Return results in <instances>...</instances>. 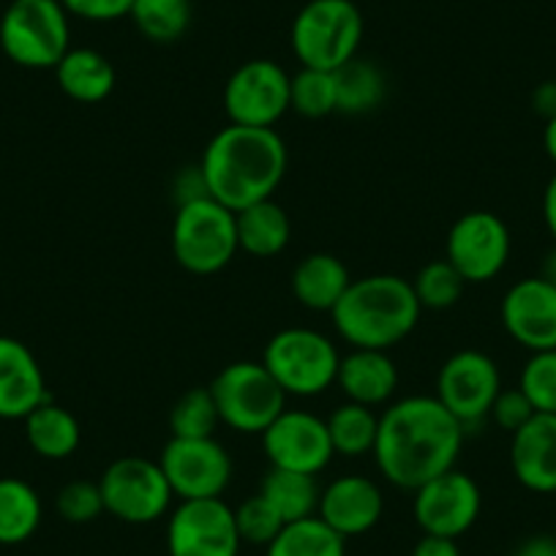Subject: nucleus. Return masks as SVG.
I'll use <instances>...</instances> for the list:
<instances>
[{"label": "nucleus", "instance_id": "nucleus-1", "mask_svg": "<svg viewBox=\"0 0 556 556\" xmlns=\"http://www.w3.org/2000/svg\"><path fill=\"white\" fill-rule=\"evenodd\" d=\"M464 431L437 395H409L379 415L374 462L395 489L417 491L456 467Z\"/></svg>", "mask_w": 556, "mask_h": 556}, {"label": "nucleus", "instance_id": "nucleus-2", "mask_svg": "<svg viewBox=\"0 0 556 556\" xmlns=\"http://www.w3.org/2000/svg\"><path fill=\"white\" fill-rule=\"evenodd\" d=\"M287 146L276 128L235 126L216 134L202 153L207 194L232 213L270 200L287 173Z\"/></svg>", "mask_w": 556, "mask_h": 556}, {"label": "nucleus", "instance_id": "nucleus-3", "mask_svg": "<svg viewBox=\"0 0 556 556\" xmlns=\"http://www.w3.org/2000/svg\"><path fill=\"white\" fill-rule=\"evenodd\" d=\"M412 281L390 273L357 278L330 312L333 328L352 350H384L401 344L420 319Z\"/></svg>", "mask_w": 556, "mask_h": 556}, {"label": "nucleus", "instance_id": "nucleus-4", "mask_svg": "<svg viewBox=\"0 0 556 556\" xmlns=\"http://www.w3.org/2000/svg\"><path fill=\"white\" fill-rule=\"evenodd\" d=\"M363 17L352 0H312L292 23V52L303 68L336 72L357 58Z\"/></svg>", "mask_w": 556, "mask_h": 556}, {"label": "nucleus", "instance_id": "nucleus-5", "mask_svg": "<svg viewBox=\"0 0 556 556\" xmlns=\"http://www.w3.org/2000/svg\"><path fill=\"white\" fill-rule=\"evenodd\" d=\"M339 363L341 355L333 341L312 328L278 330L262 355V366L270 371L278 388L301 399H312L336 384Z\"/></svg>", "mask_w": 556, "mask_h": 556}, {"label": "nucleus", "instance_id": "nucleus-6", "mask_svg": "<svg viewBox=\"0 0 556 556\" xmlns=\"http://www.w3.org/2000/svg\"><path fill=\"white\" fill-rule=\"evenodd\" d=\"M169 240L175 260L197 276L224 270L240 251L235 213L213 197L178 205Z\"/></svg>", "mask_w": 556, "mask_h": 556}, {"label": "nucleus", "instance_id": "nucleus-7", "mask_svg": "<svg viewBox=\"0 0 556 556\" xmlns=\"http://www.w3.org/2000/svg\"><path fill=\"white\" fill-rule=\"evenodd\" d=\"M218 420L238 434H262L287 409V393L262 363L238 361L211 382Z\"/></svg>", "mask_w": 556, "mask_h": 556}, {"label": "nucleus", "instance_id": "nucleus-8", "mask_svg": "<svg viewBox=\"0 0 556 556\" xmlns=\"http://www.w3.org/2000/svg\"><path fill=\"white\" fill-rule=\"evenodd\" d=\"M0 47L17 66L55 68L68 52V12L61 0H14L0 20Z\"/></svg>", "mask_w": 556, "mask_h": 556}, {"label": "nucleus", "instance_id": "nucleus-9", "mask_svg": "<svg viewBox=\"0 0 556 556\" xmlns=\"http://www.w3.org/2000/svg\"><path fill=\"white\" fill-rule=\"evenodd\" d=\"M104 513L123 523H153L169 510L173 489L159 462L126 456L112 462L99 478Z\"/></svg>", "mask_w": 556, "mask_h": 556}, {"label": "nucleus", "instance_id": "nucleus-10", "mask_svg": "<svg viewBox=\"0 0 556 556\" xmlns=\"http://www.w3.org/2000/svg\"><path fill=\"white\" fill-rule=\"evenodd\" d=\"M290 79L278 63L249 61L224 88V112L235 126L273 128L290 110Z\"/></svg>", "mask_w": 556, "mask_h": 556}, {"label": "nucleus", "instance_id": "nucleus-11", "mask_svg": "<svg viewBox=\"0 0 556 556\" xmlns=\"http://www.w3.org/2000/svg\"><path fill=\"white\" fill-rule=\"evenodd\" d=\"M159 467L180 502L216 500L232 480V458L213 437H202V440L173 437L164 445Z\"/></svg>", "mask_w": 556, "mask_h": 556}, {"label": "nucleus", "instance_id": "nucleus-12", "mask_svg": "<svg viewBox=\"0 0 556 556\" xmlns=\"http://www.w3.org/2000/svg\"><path fill=\"white\" fill-rule=\"evenodd\" d=\"M500 390V368L485 352L478 350H462L447 357L437 377V401L464 429L483 424Z\"/></svg>", "mask_w": 556, "mask_h": 556}, {"label": "nucleus", "instance_id": "nucleus-13", "mask_svg": "<svg viewBox=\"0 0 556 556\" xmlns=\"http://www.w3.org/2000/svg\"><path fill=\"white\" fill-rule=\"evenodd\" d=\"M445 260L467 285H485L510 260V229L496 213H464L447 232Z\"/></svg>", "mask_w": 556, "mask_h": 556}, {"label": "nucleus", "instance_id": "nucleus-14", "mask_svg": "<svg viewBox=\"0 0 556 556\" xmlns=\"http://www.w3.org/2000/svg\"><path fill=\"white\" fill-rule=\"evenodd\" d=\"M235 510L216 500H186L169 516V556H238L240 554Z\"/></svg>", "mask_w": 556, "mask_h": 556}, {"label": "nucleus", "instance_id": "nucleus-15", "mask_svg": "<svg viewBox=\"0 0 556 556\" xmlns=\"http://www.w3.org/2000/svg\"><path fill=\"white\" fill-rule=\"evenodd\" d=\"M262 451L276 469L317 478L336 456L328 424L306 409H285L262 431Z\"/></svg>", "mask_w": 556, "mask_h": 556}, {"label": "nucleus", "instance_id": "nucleus-16", "mask_svg": "<svg viewBox=\"0 0 556 556\" xmlns=\"http://www.w3.org/2000/svg\"><path fill=\"white\" fill-rule=\"evenodd\" d=\"M480 502L483 496H480L478 483L467 472H458L453 467L415 491L412 510L424 534L456 540L475 527L480 516Z\"/></svg>", "mask_w": 556, "mask_h": 556}, {"label": "nucleus", "instance_id": "nucleus-17", "mask_svg": "<svg viewBox=\"0 0 556 556\" xmlns=\"http://www.w3.org/2000/svg\"><path fill=\"white\" fill-rule=\"evenodd\" d=\"M507 336L529 352L556 350V287L545 278H521L502 298Z\"/></svg>", "mask_w": 556, "mask_h": 556}, {"label": "nucleus", "instance_id": "nucleus-18", "mask_svg": "<svg viewBox=\"0 0 556 556\" xmlns=\"http://www.w3.org/2000/svg\"><path fill=\"white\" fill-rule=\"evenodd\" d=\"M384 510V496L374 480L363 475H344L328 483L319 494L317 516L341 538L371 532Z\"/></svg>", "mask_w": 556, "mask_h": 556}, {"label": "nucleus", "instance_id": "nucleus-19", "mask_svg": "<svg viewBox=\"0 0 556 556\" xmlns=\"http://www.w3.org/2000/svg\"><path fill=\"white\" fill-rule=\"evenodd\" d=\"M50 399L39 361L23 341L0 336V420H25Z\"/></svg>", "mask_w": 556, "mask_h": 556}, {"label": "nucleus", "instance_id": "nucleus-20", "mask_svg": "<svg viewBox=\"0 0 556 556\" xmlns=\"http://www.w3.org/2000/svg\"><path fill=\"white\" fill-rule=\"evenodd\" d=\"M510 467L518 483L534 494L556 491V415L534 412L513 434Z\"/></svg>", "mask_w": 556, "mask_h": 556}, {"label": "nucleus", "instance_id": "nucleus-21", "mask_svg": "<svg viewBox=\"0 0 556 556\" xmlns=\"http://www.w3.org/2000/svg\"><path fill=\"white\" fill-rule=\"evenodd\" d=\"M336 384L355 404L379 406L393 399L399 388V368L384 350H352L341 357Z\"/></svg>", "mask_w": 556, "mask_h": 556}, {"label": "nucleus", "instance_id": "nucleus-22", "mask_svg": "<svg viewBox=\"0 0 556 556\" xmlns=\"http://www.w3.org/2000/svg\"><path fill=\"white\" fill-rule=\"evenodd\" d=\"M350 285V270L333 254H308L292 273V295L312 312H333Z\"/></svg>", "mask_w": 556, "mask_h": 556}, {"label": "nucleus", "instance_id": "nucleus-23", "mask_svg": "<svg viewBox=\"0 0 556 556\" xmlns=\"http://www.w3.org/2000/svg\"><path fill=\"white\" fill-rule=\"evenodd\" d=\"M235 227H238L240 251L260 256V260L281 254L292 235L290 216L273 200L254 202V205L235 213Z\"/></svg>", "mask_w": 556, "mask_h": 556}, {"label": "nucleus", "instance_id": "nucleus-24", "mask_svg": "<svg viewBox=\"0 0 556 556\" xmlns=\"http://www.w3.org/2000/svg\"><path fill=\"white\" fill-rule=\"evenodd\" d=\"M58 85L68 99L79 104L104 101L115 88V68L96 50H68L55 66Z\"/></svg>", "mask_w": 556, "mask_h": 556}, {"label": "nucleus", "instance_id": "nucleus-25", "mask_svg": "<svg viewBox=\"0 0 556 556\" xmlns=\"http://www.w3.org/2000/svg\"><path fill=\"white\" fill-rule=\"evenodd\" d=\"M25 437H28V445L34 447L36 456L63 462L79 447L83 431H79L77 417L72 412L47 399L45 404L36 406L25 417Z\"/></svg>", "mask_w": 556, "mask_h": 556}, {"label": "nucleus", "instance_id": "nucleus-26", "mask_svg": "<svg viewBox=\"0 0 556 556\" xmlns=\"http://www.w3.org/2000/svg\"><path fill=\"white\" fill-rule=\"evenodd\" d=\"M260 494L276 507L281 521L292 523V521H301V518L317 516L319 494H323V491H319L317 478H314V475L270 467V472L262 478Z\"/></svg>", "mask_w": 556, "mask_h": 556}, {"label": "nucleus", "instance_id": "nucleus-27", "mask_svg": "<svg viewBox=\"0 0 556 556\" xmlns=\"http://www.w3.org/2000/svg\"><path fill=\"white\" fill-rule=\"evenodd\" d=\"M41 523V500L30 483L0 478V545H20L36 534Z\"/></svg>", "mask_w": 556, "mask_h": 556}, {"label": "nucleus", "instance_id": "nucleus-28", "mask_svg": "<svg viewBox=\"0 0 556 556\" xmlns=\"http://www.w3.org/2000/svg\"><path fill=\"white\" fill-rule=\"evenodd\" d=\"M265 556H346V540L319 516L285 523Z\"/></svg>", "mask_w": 556, "mask_h": 556}, {"label": "nucleus", "instance_id": "nucleus-29", "mask_svg": "<svg viewBox=\"0 0 556 556\" xmlns=\"http://www.w3.org/2000/svg\"><path fill=\"white\" fill-rule=\"evenodd\" d=\"M336 85H339V110L344 115H363L377 110L388 93V79L379 72L377 63L352 58L341 68H336Z\"/></svg>", "mask_w": 556, "mask_h": 556}, {"label": "nucleus", "instance_id": "nucleus-30", "mask_svg": "<svg viewBox=\"0 0 556 556\" xmlns=\"http://www.w3.org/2000/svg\"><path fill=\"white\" fill-rule=\"evenodd\" d=\"M325 424H328V434L330 442H333L336 456L357 458L374 451L379 417L374 415L371 406L346 401V404L336 406L333 415H330Z\"/></svg>", "mask_w": 556, "mask_h": 556}, {"label": "nucleus", "instance_id": "nucleus-31", "mask_svg": "<svg viewBox=\"0 0 556 556\" xmlns=\"http://www.w3.org/2000/svg\"><path fill=\"white\" fill-rule=\"evenodd\" d=\"M128 17L156 45L178 41L191 25V0H134Z\"/></svg>", "mask_w": 556, "mask_h": 556}, {"label": "nucleus", "instance_id": "nucleus-32", "mask_svg": "<svg viewBox=\"0 0 556 556\" xmlns=\"http://www.w3.org/2000/svg\"><path fill=\"white\" fill-rule=\"evenodd\" d=\"M290 110H295L303 117H325L339 110L336 72L301 68L290 79Z\"/></svg>", "mask_w": 556, "mask_h": 556}, {"label": "nucleus", "instance_id": "nucleus-33", "mask_svg": "<svg viewBox=\"0 0 556 556\" xmlns=\"http://www.w3.org/2000/svg\"><path fill=\"white\" fill-rule=\"evenodd\" d=\"M218 420V409L213 404L211 388H194L180 395L175 406L169 409V431L180 440H202L213 437Z\"/></svg>", "mask_w": 556, "mask_h": 556}, {"label": "nucleus", "instance_id": "nucleus-34", "mask_svg": "<svg viewBox=\"0 0 556 556\" xmlns=\"http://www.w3.org/2000/svg\"><path fill=\"white\" fill-rule=\"evenodd\" d=\"M464 285L467 281L458 276L456 267L447 260H440L431 262V265H426L424 270L417 273L415 281H412V290H415L420 308L445 312V308L456 306L464 292Z\"/></svg>", "mask_w": 556, "mask_h": 556}, {"label": "nucleus", "instance_id": "nucleus-35", "mask_svg": "<svg viewBox=\"0 0 556 556\" xmlns=\"http://www.w3.org/2000/svg\"><path fill=\"white\" fill-rule=\"evenodd\" d=\"M518 388L534 406V412L556 415V350L532 352V357L521 368Z\"/></svg>", "mask_w": 556, "mask_h": 556}, {"label": "nucleus", "instance_id": "nucleus-36", "mask_svg": "<svg viewBox=\"0 0 556 556\" xmlns=\"http://www.w3.org/2000/svg\"><path fill=\"white\" fill-rule=\"evenodd\" d=\"M235 523H238V534L243 543L265 545V548L285 529V521L276 513V507L262 494L249 496V500L235 507Z\"/></svg>", "mask_w": 556, "mask_h": 556}, {"label": "nucleus", "instance_id": "nucleus-37", "mask_svg": "<svg viewBox=\"0 0 556 556\" xmlns=\"http://www.w3.org/2000/svg\"><path fill=\"white\" fill-rule=\"evenodd\" d=\"M58 513L68 523H90L104 513V500H101L99 483L90 480H74L58 491L55 500Z\"/></svg>", "mask_w": 556, "mask_h": 556}, {"label": "nucleus", "instance_id": "nucleus-38", "mask_svg": "<svg viewBox=\"0 0 556 556\" xmlns=\"http://www.w3.org/2000/svg\"><path fill=\"white\" fill-rule=\"evenodd\" d=\"M532 415H534V406L529 404V399L521 393V388H513V390H500L489 417L500 426V429L516 434L523 424H529V417Z\"/></svg>", "mask_w": 556, "mask_h": 556}, {"label": "nucleus", "instance_id": "nucleus-39", "mask_svg": "<svg viewBox=\"0 0 556 556\" xmlns=\"http://www.w3.org/2000/svg\"><path fill=\"white\" fill-rule=\"evenodd\" d=\"M68 14L90 20V23H112L131 12L134 0H61Z\"/></svg>", "mask_w": 556, "mask_h": 556}, {"label": "nucleus", "instance_id": "nucleus-40", "mask_svg": "<svg viewBox=\"0 0 556 556\" xmlns=\"http://www.w3.org/2000/svg\"><path fill=\"white\" fill-rule=\"evenodd\" d=\"M175 194H178V205H186V202H194V200H205L207 194V186L205 178H202V169L200 167H189L180 173V178L175 180Z\"/></svg>", "mask_w": 556, "mask_h": 556}, {"label": "nucleus", "instance_id": "nucleus-41", "mask_svg": "<svg viewBox=\"0 0 556 556\" xmlns=\"http://www.w3.org/2000/svg\"><path fill=\"white\" fill-rule=\"evenodd\" d=\"M412 556H462L458 543L453 538H440V534H424L417 540Z\"/></svg>", "mask_w": 556, "mask_h": 556}, {"label": "nucleus", "instance_id": "nucleus-42", "mask_svg": "<svg viewBox=\"0 0 556 556\" xmlns=\"http://www.w3.org/2000/svg\"><path fill=\"white\" fill-rule=\"evenodd\" d=\"M532 104L538 110V115H543L545 121L556 115V79L551 83H543L532 96Z\"/></svg>", "mask_w": 556, "mask_h": 556}, {"label": "nucleus", "instance_id": "nucleus-43", "mask_svg": "<svg viewBox=\"0 0 556 556\" xmlns=\"http://www.w3.org/2000/svg\"><path fill=\"white\" fill-rule=\"evenodd\" d=\"M543 218H545V227H548L551 238H554V243H556V175L548 180V186H545Z\"/></svg>", "mask_w": 556, "mask_h": 556}, {"label": "nucleus", "instance_id": "nucleus-44", "mask_svg": "<svg viewBox=\"0 0 556 556\" xmlns=\"http://www.w3.org/2000/svg\"><path fill=\"white\" fill-rule=\"evenodd\" d=\"M513 556H556L554 538H529Z\"/></svg>", "mask_w": 556, "mask_h": 556}, {"label": "nucleus", "instance_id": "nucleus-45", "mask_svg": "<svg viewBox=\"0 0 556 556\" xmlns=\"http://www.w3.org/2000/svg\"><path fill=\"white\" fill-rule=\"evenodd\" d=\"M543 148H545V153H548L551 162L556 164V115L545 121V128H543Z\"/></svg>", "mask_w": 556, "mask_h": 556}, {"label": "nucleus", "instance_id": "nucleus-46", "mask_svg": "<svg viewBox=\"0 0 556 556\" xmlns=\"http://www.w3.org/2000/svg\"><path fill=\"white\" fill-rule=\"evenodd\" d=\"M540 278H545L551 287H556V249L548 251V256L543 260V270H540Z\"/></svg>", "mask_w": 556, "mask_h": 556}, {"label": "nucleus", "instance_id": "nucleus-47", "mask_svg": "<svg viewBox=\"0 0 556 556\" xmlns=\"http://www.w3.org/2000/svg\"><path fill=\"white\" fill-rule=\"evenodd\" d=\"M554 543H556V540H554Z\"/></svg>", "mask_w": 556, "mask_h": 556}, {"label": "nucleus", "instance_id": "nucleus-48", "mask_svg": "<svg viewBox=\"0 0 556 556\" xmlns=\"http://www.w3.org/2000/svg\"><path fill=\"white\" fill-rule=\"evenodd\" d=\"M554 79H556V77H554Z\"/></svg>", "mask_w": 556, "mask_h": 556}]
</instances>
